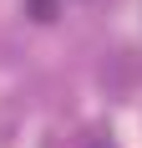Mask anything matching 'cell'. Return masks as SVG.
Returning a JSON list of instances; mask_svg holds the SVG:
<instances>
[{"mask_svg": "<svg viewBox=\"0 0 142 148\" xmlns=\"http://www.w3.org/2000/svg\"><path fill=\"white\" fill-rule=\"evenodd\" d=\"M86 148H112V138H107V133H91V138H86Z\"/></svg>", "mask_w": 142, "mask_h": 148, "instance_id": "obj_1", "label": "cell"}, {"mask_svg": "<svg viewBox=\"0 0 142 148\" xmlns=\"http://www.w3.org/2000/svg\"><path fill=\"white\" fill-rule=\"evenodd\" d=\"M30 5H36V15H41V21H51V0H30Z\"/></svg>", "mask_w": 142, "mask_h": 148, "instance_id": "obj_2", "label": "cell"}]
</instances>
